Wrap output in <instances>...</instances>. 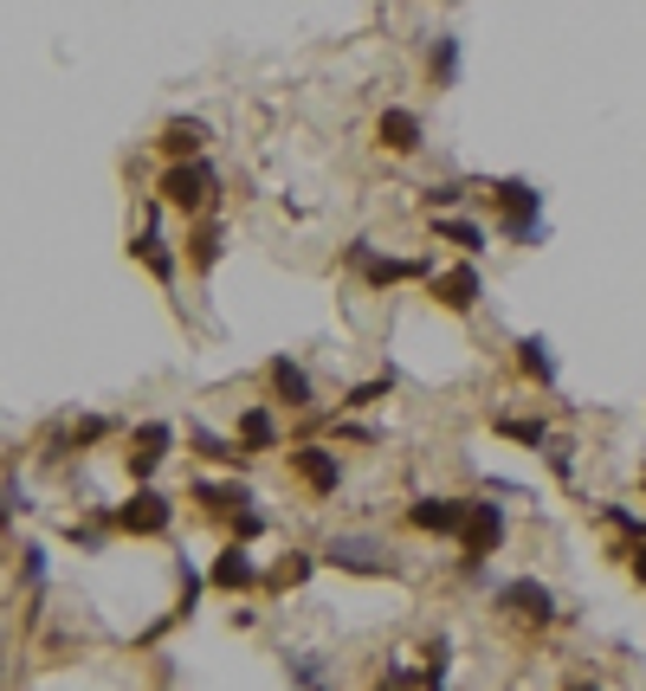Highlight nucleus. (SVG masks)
I'll return each mask as SVG.
<instances>
[{"label":"nucleus","instance_id":"f257e3e1","mask_svg":"<svg viewBox=\"0 0 646 691\" xmlns=\"http://www.w3.org/2000/svg\"><path fill=\"white\" fill-rule=\"evenodd\" d=\"M492 195H498V208H504V233H510L517 246L543 239V220H537V213H543V195H537V188H524V181H498Z\"/></svg>","mask_w":646,"mask_h":691},{"label":"nucleus","instance_id":"f03ea898","mask_svg":"<svg viewBox=\"0 0 646 691\" xmlns=\"http://www.w3.org/2000/svg\"><path fill=\"white\" fill-rule=\"evenodd\" d=\"M155 195H162V201H168V208H181V213L208 208V195H214V168H208V162H195V155H188V162H175V168H168V175H162V188H155Z\"/></svg>","mask_w":646,"mask_h":691},{"label":"nucleus","instance_id":"7ed1b4c3","mask_svg":"<svg viewBox=\"0 0 646 691\" xmlns=\"http://www.w3.org/2000/svg\"><path fill=\"white\" fill-rule=\"evenodd\" d=\"M498 608H510L524 626H550V621H556V595H550L543 582H530V575H524V582H504Z\"/></svg>","mask_w":646,"mask_h":691},{"label":"nucleus","instance_id":"20e7f679","mask_svg":"<svg viewBox=\"0 0 646 691\" xmlns=\"http://www.w3.org/2000/svg\"><path fill=\"white\" fill-rule=\"evenodd\" d=\"M466 517H472V497H421V504L408 511V524L427 530V537H459Z\"/></svg>","mask_w":646,"mask_h":691},{"label":"nucleus","instance_id":"39448f33","mask_svg":"<svg viewBox=\"0 0 646 691\" xmlns=\"http://www.w3.org/2000/svg\"><path fill=\"white\" fill-rule=\"evenodd\" d=\"M498 543H504V511H498V504H479V497H472V517H466V530H459V550H466V562H485Z\"/></svg>","mask_w":646,"mask_h":691},{"label":"nucleus","instance_id":"423d86ee","mask_svg":"<svg viewBox=\"0 0 646 691\" xmlns=\"http://www.w3.org/2000/svg\"><path fill=\"white\" fill-rule=\"evenodd\" d=\"M168 524H175V511H168L162 491H137V497L117 511V530H130V537H162Z\"/></svg>","mask_w":646,"mask_h":691},{"label":"nucleus","instance_id":"0eeeda50","mask_svg":"<svg viewBox=\"0 0 646 691\" xmlns=\"http://www.w3.org/2000/svg\"><path fill=\"white\" fill-rule=\"evenodd\" d=\"M168 446H175V426H168V420H149V426L130 433V453H124V459H130V472H137V479H149V472L168 459Z\"/></svg>","mask_w":646,"mask_h":691},{"label":"nucleus","instance_id":"6e6552de","mask_svg":"<svg viewBox=\"0 0 646 691\" xmlns=\"http://www.w3.org/2000/svg\"><path fill=\"white\" fill-rule=\"evenodd\" d=\"M291 472L310 484L317 497H337V484H343V466H337V453H324V446H297V453H291Z\"/></svg>","mask_w":646,"mask_h":691},{"label":"nucleus","instance_id":"1a4fd4ad","mask_svg":"<svg viewBox=\"0 0 646 691\" xmlns=\"http://www.w3.org/2000/svg\"><path fill=\"white\" fill-rule=\"evenodd\" d=\"M208 582H214V588H226V595H239V588H252V582H259V562L246 555V537H239V543H226V550L214 555Z\"/></svg>","mask_w":646,"mask_h":691},{"label":"nucleus","instance_id":"9d476101","mask_svg":"<svg viewBox=\"0 0 646 691\" xmlns=\"http://www.w3.org/2000/svg\"><path fill=\"white\" fill-rule=\"evenodd\" d=\"M324 562H337V569H350V575H388V555L375 550V543H362V537H337Z\"/></svg>","mask_w":646,"mask_h":691},{"label":"nucleus","instance_id":"9b49d317","mask_svg":"<svg viewBox=\"0 0 646 691\" xmlns=\"http://www.w3.org/2000/svg\"><path fill=\"white\" fill-rule=\"evenodd\" d=\"M130 253L155 272V284H175V272H181V266H175V253H168V239H162V226H155V213H149V226L137 233V246H130Z\"/></svg>","mask_w":646,"mask_h":691},{"label":"nucleus","instance_id":"f8f14e48","mask_svg":"<svg viewBox=\"0 0 646 691\" xmlns=\"http://www.w3.org/2000/svg\"><path fill=\"white\" fill-rule=\"evenodd\" d=\"M433 297H439L446 311H459V317H466V311L479 304V272H472V266H453V272H439V278H433Z\"/></svg>","mask_w":646,"mask_h":691},{"label":"nucleus","instance_id":"ddd939ff","mask_svg":"<svg viewBox=\"0 0 646 691\" xmlns=\"http://www.w3.org/2000/svg\"><path fill=\"white\" fill-rule=\"evenodd\" d=\"M375 137H381V149H395V155H414L421 149V117L414 110H381Z\"/></svg>","mask_w":646,"mask_h":691},{"label":"nucleus","instance_id":"4468645a","mask_svg":"<svg viewBox=\"0 0 646 691\" xmlns=\"http://www.w3.org/2000/svg\"><path fill=\"white\" fill-rule=\"evenodd\" d=\"M350 259L362 266L368 284H401V278H421L427 266H414V259H381V253H368V246H350Z\"/></svg>","mask_w":646,"mask_h":691},{"label":"nucleus","instance_id":"2eb2a0df","mask_svg":"<svg viewBox=\"0 0 646 691\" xmlns=\"http://www.w3.org/2000/svg\"><path fill=\"white\" fill-rule=\"evenodd\" d=\"M266 375H272V395H279L285 408H310V401H317V395H310V375H304V368H297L291 355H279V362H272Z\"/></svg>","mask_w":646,"mask_h":691},{"label":"nucleus","instance_id":"dca6fc26","mask_svg":"<svg viewBox=\"0 0 646 691\" xmlns=\"http://www.w3.org/2000/svg\"><path fill=\"white\" fill-rule=\"evenodd\" d=\"M201 142H208V124H201V117H175V124L162 130V155H168V162H188V155H201Z\"/></svg>","mask_w":646,"mask_h":691},{"label":"nucleus","instance_id":"f3484780","mask_svg":"<svg viewBox=\"0 0 646 691\" xmlns=\"http://www.w3.org/2000/svg\"><path fill=\"white\" fill-rule=\"evenodd\" d=\"M220 246H226V239H220V220H201V226L188 233V266H195V272H214Z\"/></svg>","mask_w":646,"mask_h":691},{"label":"nucleus","instance_id":"a211bd4d","mask_svg":"<svg viewBox=\"0 0 646 691\" xmlns=\"http://www.w3.org/2000/svg\"><path fill=\"white\" fill-rule=\"evenodd\" d=\"M517 368H524L530 382H543V388L556 382V355H550V343H543V337H524V343H517Z\"/></svg>","mask_w":646,"mask_h":691},{"label":"nucleus","instance_id":"6ab92c4d","mask_svg":"<svg viewBox=\"0 0 646 691\" xmlns=\"http://www.w3.org/2000/svg\"><path fill=\"white\" fill-rule=\"evenodd\" d=\"M317 562H324V555H310V550H291L285 562H279V569H272V588H304V582H310V569H317Z\"/></svg>","mask_w":646,"mask_h":691},{"label":"nucleus","instance_id":"aec40b11","mask_svg":"<svg viewBox=\"0 0 646 691\" xmlns=\"http://www.w3.org/2000/svg\"><path fill=\"white\" fill-rule=\"evenodd\" d=\"M239 440H246V453H266V446H272V414H266V408L239 414Z\"/></svg>","mask_w":646,"mask_h":691},{"label":"nucleus","instance_id":"412c9836","mask_svg":"<svg viewBox=\"0 0 646 691\" xmlns=\"http://www.w3.org/2000/svg\"><path fill=\"white\" fill-rule=\"evenodd\" d=\"M433 226H439V239H453V246H466V253H485V233H479L472 220H439V213H433Z\"/></svg>","mask_w":646,"mask_h":691},{"label":"nucleus","instance_id":"4be33fe9","mask_svg":"<svg viewBox=\"0 0 646 691\" xmlns=\"http://www.w3.org/2000/svg\"><path fill=\"white\" fill-rule=\"evenodd\" d=\"M433 78H439V84L459 78V39H439V46H433Z\"/></svg>","mask_w":646,"mask_h":691},{"label":"nucleus","instance_id":"5701e85b","mask_svg":"<svg viewBox=\"0 0 646 691\" xmlns=\"http://www.w3.org/2000/svg\"><path fill=\"white\" fill-rule=\"evenodd\" d=\"M498 433H510V440H524V446H550L543 420H498Z\"/></svg>","mask_w":646,"mask_h":691},{"label":"nucleus","instance_id":"b1692460","mask_svg":"<svg viewBox=\"0 0 646 691\" xmlns=\"http://www.w3.org/2000/svg\"><path fill=\"white\" fill-rule=\"evenodd\" d=\"M459 195H466L459 181H433L427 195H421V208H427V213H446V208H453V201H459Z\"/></svg>","mask_w":646,"mask_h":691},{"label":"nucleus","instance_id":"393cba45","mask_svg":"<svg viewBox=\"0 0 646 691\" xmlns=\"http://www.w3.org/2000/svg\"><path fill=\"white\" fill-rule=\"evenodd\" d=\"M388 388H395V375H375V382H362V388L350 395V401H343V408H368V401H381Z\"/></svg>","mask_w":646,"mask_h":691},{"label":"nucleus","instance_id":"a878e982","mask_svg":"<svg viewBox=\"0 0 646 691\" xmlns=\"http://www.w3.org/2000/svg\"><path fill=\"white\" fill-rule=\"evenodd\" d=\"M446 653H453L446 640H433V646H427V672H421L427 686H439V679H446Z\"/></svg>","mask_w":646,"mask_h":691},{"label":"nucleus","instance_id":"bb28decb","mask_svg":"<svg viewBox=\"0 0 646 691\" xmlns=\"http://www.w3.org/2000/svg\"><path fill=\"white\" fill-rule=\"evenodd\" d=\"M195 601H201V575L181 562V614H195Z\"/></svg>","mask_w":646,"mask_h":691},{"label":"nucleus","instance_id":"cd10ccee","mask_svg":"<svg viewBox=\"0 0 646 691\" xmlns=\"http://www.w3.org/2000/svg\"><path fill=\"white\" fill-rule=\"evenodd\" d=\"M285 672L297 679V686H324V666H317V659H291Z\"/></svg>","mask_w":646,"mask_h":691},{"label":"nucleus","instance_id":"c85d7f7f","mask_svg":"<svg viewBox=\"0 0 646 691\" xmlns=\"http://www.w3.org/2000/svg\"><path fill=\"white\" fill-rule=\"evenodd\" d=\"M627 569H634V582H646V537L627 550Z\"/></svg>","mask_w":646,"mask_h":691}]
</instances>
